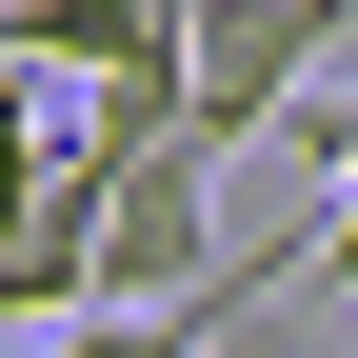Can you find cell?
<instances>
[{"label": "cell", "instance_id": "obj_1", "mask_svg": "<svg viewBox=\"0 0 358 358\" xmlns=\"http://www.w3.org/2000/svg\"><path fill=\"white\" fill-rule=\"evenodd\" d=\"M80 279L100 299H199L219 279V140L179 120V140H140V159H80Z\"/></svg>", "mask_w": 358, "mask_h": 358}, {"label": "cell", "instance_id": "obj_2", "mask_svg": "<svg viewBox=\"0 0 358 358\" xmlns=\"http://www.w3.org/2000/svg\"><path fill=\"white\" fill-rule=\"evenodd\" d=\"M338 40H358V0H179V120L239 159L259 120H279L299 80L338 60Z\"/></svg>", "mask_w": 358, "mask_h": 358}, {"label": "cell", "instance_id": "obj_3", "mask_svg": "<svg viewBox=\"0 0 358 358\" xmlns=\"http://www.w3.org/2000/svg\"><path fill=\"white\" fill-rule=\"evenodd\" d=\"M179 358H358V338L319 319V239H299V259H279V279H239V299H219V319H199V338H179Z\"/></svg>", "mask_w": 358, "mask_h": 358}, {"label": "cell", "instance_id": "obj_4", "mask_svg": "<svg viewBox=\"0 0 358 358\" xmlns=\"http://www.w3.org/2000/svg\"><path fill=\"white\" fill-rule=\"evenodd\" d=\"M40 179H60V159H40V120L0 100V239H20V219H40Z\"/></svg>", "mask_w": 358, "mask_h": 358}]
</instances>
